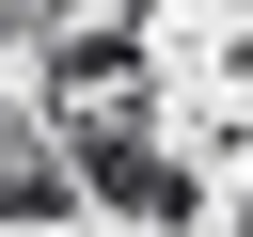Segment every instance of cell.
<instances>
[{
    "mask_svg": "<svg viewBox=\"0 0 253 237\" xmlns=\"http://www.w3.org/2000/svg\"><path fill=\"white\" fill-rule=\"evenodd\" d=\"M63 174H79L111 221H190V205H206V174L174 158V126H79V142H63Z\"/></svg>",
    "mask_w": 253,
    "mask_h": 237,
    "instance_id": "1",
    "label": "cell"
},
{
    "mask_svg": "<svg viewBox=\"0 0 253 237\" xmlns=\"http://www.w3.org/2000/svg\"><path fill=\"white\" fill-rule=\"evenodd\" d=\"M79 174H63V126L47 111H0V221H63Z\"/></svg>",
    "mask_w": 253,
    "mask_h": 237,
    "instance_id": "2",
    "label": "cell"
},
{
    "mask_svg": "<svg viewBox=\"0 0 253 237\" xmlns=\"http://www.w3.org/2000/svg\"><path fill=\"white\" fill-rule=\"evenodd\" d=\"M237 237H253V205H237Z\"/></svg>",
    "mask_w": 253,
    "mask_h": 237,
    "instance_id": "3",
    "label": "cell"
}]
</instances>
